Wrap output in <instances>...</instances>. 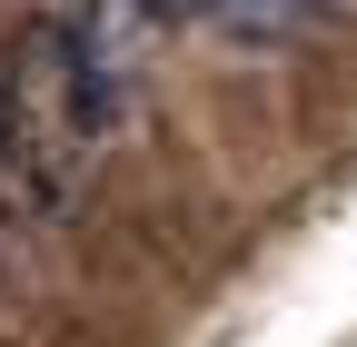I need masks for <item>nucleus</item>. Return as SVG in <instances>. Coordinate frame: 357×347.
I'll return each mask as SVG.
<instances>
[{
  "label": "nucleus",
  "instance_id": "obj_2",
  "mask_svg": "<svg viewBox=\"0 0 357 347\" xmlns=\"http://www.w3.org/2000/svg\"><path fill=\"white\" fill-rule=\"evenodd\" d=\"M139 20H218V0H139Z\"/></svg>",
  "mask_w": 357,
  "mask_h": 347
},
{
  "label": "nucleus",
  "instance_id": "obj_1",
  "mask_svg": "<svg viewBox=\"0 0 357 347\" xmlns=\"http://www.w3.org/2000/svg\"><path fill=\"white\" fill-rule=\"evenodd\" d=\"M318 10H337V0H218V30H238V40H278V30H307Z\"/></svg>",
  "mask_w": 357,
  "mask_h": 347
}]
</instances>
